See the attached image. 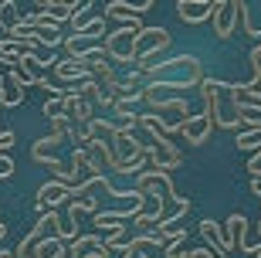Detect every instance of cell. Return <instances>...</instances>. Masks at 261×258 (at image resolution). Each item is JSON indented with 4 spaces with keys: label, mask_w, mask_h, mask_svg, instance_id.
Segmentation results:
<instances>
[{
    "label": "cell",
    "mask_w": 261,
    "mask_h": 258,
    "mask_svg": "<svg viewBox=\"0 0 261 258\" xmlns=\"http://www.w3.org/2000/svg\"><path fill=\"white\" fill-rule=\"evenodd\" d=\"M10 177H14V160L0 156V180H10Z\"/></svg>",
    "instance_id": "obj_28"
},
{
    "label": "cell",
    "mask_w": 261,
    "mask_h": 258,
    "mask_svg": "<svg viewBox=\"0 0 261 258\" xmlns=\"http://www.w3.org/2000/svg\"><path fill=\"white\" fill-rule=\"evenodd\" d=\"M200 234H203V241H207V248H211L214 255H231V241H227L224 224H217L214 218H207V221H200Z\"/></svg>",
    "instance_id": "obj_12"
},
{
    "label": "cell",
    "mask_w": 261,
    "mask_h": 258,
    "mask_svg": "<svg viewBox=\"0 0 261 258\" xmlns=\"http://www.w3.org/2000/svg\"><path fill=\"white\" fill-rule=\"evenodd\" d=\"M58 115H65V92L61 96H48V102H44V119H58Z\"/></svg>",
    "instance_id": "obj_23"
},
{
    "label": "cell",
    "mask_w": 261,
    "mask_h": 258,
    "mask_svg": "<svg viewBox=\"0 0 261 258\" xmlns=\"http://www.w3.org/2000/svg\"><path fill=\"white\" fill-rule=\"evenodd\" d=\"M251 191H254V194L261 197V177H258V180H251Z\"/></svg>",
    "instance_id": "obj_31"
},
{
    "label": "cell",
    "mask_w": 261,
    "mask_h": 258,
    "mask_svg": "<svg viewBox=\"0 0 261 258\" xmlns=\"http://www.w3.org/2000/svg\"><path fill=\"white\" fill-rule=\"evenodd\" d=\"M75 7H78V4H61V0H44V4H38L34 10H38V14H44V17H48L51 24H58V28H61L65 20H71V17H75Z\"/></svg>",
    "instance_id": "obj_17"
},
{
    "label": "cell",
    "mask_w": 261,
    "mask_h": 258,
    "mask_svg": "<svg viewBox=\"0 0 261 258\" xmlns=\"http://www.w3.org/2000/svg\"><path fill=\"white\" fill-rule=\"evenodd\" d=\"M136 191L143 194V197H160V201H173L176 191H173V177L163 170H153V167H146L133 183Z\"/></svg>",
    "instance_id": "obj_5"
},
{
    "label": "cell",
    "mask_w": 261,
    "mask_h": 258,
    "mask_svg": "<svg viewBox=\"0 0 261 258\" xmlns=\"http://www.w3.org/2000/svg\"><path fill=\"white\" fill-rule=\"evenodd\" d=\"M24 102V92H20L17 85H4V96H0V105H4V109H14V105H20Z\"/></svg>",
    "instance_id": "obj_25"
},
{
    "label": "cell",
    "mask_w": 261,
    "mask_h": 258,
    "mask_svg": "<svg viewBox=\"0 0 261 258\" xmlns=\"http://www.w3.org/2000/svg\"><path fill=\"white\" fill-rule=\"evenodd\" d=\"M184 163V153H180V146H173L170 139H149V167L153 170H176Z\"/></svg>",
    "instance_id": "obj_6"
},
{
    "label": "cell",
    "mask_w": 261,
    "mask_h": 258,
    "mask_svg": "<svg viewBox=\"0 0 261 258\" xmlns=\"http://www.w3.org/2000/svg\"><path fill=\"white\" fill-rule=\"evenodd\" d=\"M200 99H203V112L211 115L214 126H224V129H238L244 133V123H241V112L231 99V82H221V78H207L203 75L200 82Z\"/></svg>",
    "instance_id": "obj_1"
},
{
    "label": "cell",
    "mask_w": 261,
    "mask_h": 258,
    "mask_svg": "<svg viewBox=\"0 0 261 258\" xmlns=\"http://www.w3.org/2000/svg\"><path fill=\"white\" fill-rule=\"evenodd\" d=\"M61 143H65L61 136H41L38 143L31 146V156H34L38 163H51V160H55V150H58Z\"/></svg>",
    "instance_id": "obj_19"
},
{
    "label": "cell",
    "mask_w": 261,
    "mask_h": 258,
    "mask_svg": "<svg viewBox=\"0 0 261 258\" xmlns=\"http://www.w3.org/2000/svg\"><path fill=\"white\" fill-rule=\"evenodd\" d=\"M0 119H4V115H0ZM0 133H4V126H0Z\"/></svg>",
    "instance_id": "obj_36"
},
{
    "label": "cell",
    "mask_w": 261,
    "mask_h": 258,
    "mask_svg": "<svg viewBox=\"0 0 261 258\" xmlns=\"http://www.w3.org/2000/svg\"><path fill=\"white\" fill-rule=\"evenodd\" d=\"M58 231H61V218H58V210H48V214H41L38 224L20 238V245L14 248V255L17 258H41V245L48 238H58Z\"/></svg>",
    "instance_id": "obj_3"
},
{
    "label": "cell",
    "mask_w": 261,
    "mask_h": 258,
    "mask_svg": "<svg viewBox=\"0 0 261 258\" xmlns=\"http://www.w3.org/2000/svg\"><path fill=\"white\" fill-rule=\"evenodd\" d=\"M173 44V38H170V31L166 28H143L139 31V38H136V72H149L153 68V61L160 55H163L166 48Z\"/></svg>",
    "instance_id": "obj_2"
},
{
    "label": "cell",
    "mask_w": 261,
    "mask_h": 258,
    "mask_svg": "<svg viewBox=\"0 0 261 258\" xmlns=\"http://www.w3.org/2000/svg\"><path fill=\"white\" fill-rule=\"evenodd\" d=\"M224 231H227V241H231V251H238V255H244L248 251V218H244L241 210L238 214H231L227 218V224H224Z\"/></svg>",
    "instance_id": "obj_16"
},
{
    "label": "cell",
    "mask_w": 261,
    "mask_h": 258,
    "mask_svg": "<svg viewBox=\"0 0 261 258\" xmlns=\"http://www.w3.org/2000/svg\"><path fill=\"white\" fill-rule=\"evenodd\" d=\"M0 78H4V75H0Z\"/></svg>",
    "instance_id": "obj_37"
},
{
    "label": "cell",
    "mask_w": 261,
    "mask_h": 258,
    "mask_svg": "<svg viewBox=\"0 0 261 258\" xmlns=\"http://www.w3.org/2000/svg\"><path fill=\"white\" fill-rule=\"evenodd\" d=\"M176 17L184 24H203L214 17V4L211 0H180L176 4Z\"/></svg>",
    "instance_id": "obj_13"
},
{
    "label": "cell",
    "mask_w": 261,
    "mask_h": 258,
    "mask_svg": "<svg viewBox=\"0 0 261 258\" xmlns=\"http://www.w3.org/2000/svg\"><path fill=\"white\" fill-rule=\"evenodd\" d=\"M190 214V201H187L184 194H176L173 201L166 204L163 218H160V224H156V231H170V228H180V221Z\"/></svg>",
    "instance_id": "obj_15"
},
{
    "label": "cell",
    "mask_w": 261,
    "mask_h": 258,
    "mask_svg": "<svg viewBox=\"0 0 261 258\" xmlns=\"http://www.w3.org/2000/svg\"><path fill=\"white\" fill-rule=\"evenodd\" d=\"M48 170H51V177H55L58 183H68V187H71V177H68V163H61L58 156H55V160L48 163Z\"/></svg>",
    "instance_id": "obj_26"
},
{
    "label": "cell",
    "mask_w": 261,
    "mask_h": 258,
    "mask_svg": "<svg viewBox=\"0 0 261 258\" xmlns=\"http://www.w3.org/2000/svg\"><path fill=\"white\" fill-rule=\"evenodd\" d=\"M231 99H234V105H238L241 115H258L261 112V88H244L238 82V85H231Z\"/></svg>",
    "instance_id": "obj_14"
},
{
    "label": "cell",
    "mask_w": 261,
    "mask_h": 258,
    "mask_svg": "<svg viewBox=\"0 0 261 258\" xmlns=\"http://www.w3.org/2000/svg\"><path fill=\"white\" fill-rule=\"evenodd\" d=\"M119 258H149V255H143V251H133V248H129V251H122Z\"/></svg>",
    "instance_id": "obj_30"
},
{
    "label": "cell",
    "mask_w": 261,
    "mask_h": 258,
    "mask_svg": "<svg viewBox=\"0 0 261 258\" xmlns=\"http://www.w3.org/2000/svg\"><path fill=\"white\" fill-rule=\"evenodd\" d=\"M4 85H7V75H4V78H0V96H4Z\"/></svg>",
    "instance_id": "obj_34"
},
{
    "label": "cell",
    "mask_w": 261,
    "mask_h": 258,
    "mask_svg": "<svg viewBox=\"0 0 261 258\" xmlns=\"http://www.w3.org/2000/svg\"><path fill=\"white\" fill-rule=\"evenodd\" d=\"M58 258H75V255H71V251H68V248H65V251H61V255H58Z\"/></svg>",
    "instance_id": "obj_35"
},
{
    "label": "cell",
    "mask_w": 261,
    "mask_h": 258,
    "mask_svg": "<svg viewBox=\"0 0 261 258\" xmlns=\"http://www.w3.org/2000/svg\"><path fill=\"white\" fill-rule=\"evenodd\" d=\"M65 201H71V187H68V183H58V180H48L38 191L34 210H38V214H48V210H55L58 204H65Z\"/></svg>",
    "instance_id": "obj_9"
},
{
    "label": "cell",
    "mask_w": 261,
    "mask_h": 258,
    "mask_svg": "<svg viewBox=\"0 0 261 258\" xmlns=\"http://www.w3.org/2000/svg\"><path fill=\"white\" fill-rule=\"evenodd\" d=\"M234 146H238V150H254V153H258L261 150V126L258 129H244V133H238Z\"/></svg>",
    "instance_id": "obj_22"
},
{
    "label": "cell",
    "mask_w": 261,
    "mask_h": 258,
    "mask_svg": "<svg viewBox=\"0 0 261 258\" xmlns=\"http://www.w3.org/2000/svg\"><path fill=\"white\" fill-rule=\"evenodd\" d=\"M139 31H143V24H126V28L106 34V55H109V61L133 68L136 65V38H139Z\"/></svg>",
    "instance_id": "obj_4"
},
{
    "label": "cell",
    "mask_w": 261,
    "mask_h": 258,
    "mask_svg": "<svg viewBox=\"0 0 261 258\" xmlns=\"http://www.w3.org/2000/svg\"><path fill=\"white\" fill-rule=\"evenodd\" d=\"M7 231H10V228H7V224H0V241L7 238Z\"/></svg>",
    "instance_id": "obj_33"
},
{
    "label": "cell",
    "mask_w": 261,
    "mask_h": 258,
    "mask_svg": "<svg viewBox=\"0 0 261 258\" xmlns=\"http://www.w3.org/2000/svg\"><path fill=\"white\" fill-rule=\"evenodd\" d=\"M14 143H17L14 129H4V133H0V156H10V146Z\"/></svg>",
    "instance_id": "obj_27"
},
{
    "label": "cell",
    "mask_w": 261,
    "mask_h": 258,
    "mask_svg": "<svg viewBox=\"0 0 261 258\" xmlns=\"http://www.w3.org/2000/svg\"><path fill=\"white\" fill-rule=\"evenodd\" d=\"M68 251H71L75 258L95 255V251H102V234H78V241H71V245H68Z\"/></svg>",
    "instance_id": "obj_20"
},
{
    "label": "cell",
    "mask_w": 261,
    "mask_h": 258,
    "mask_svg": "<svg viewBox=\"0 0 261 258\" xmlns=\"http://www.w3.org/2000/svg\"><path fill=\"white\" fill-rule=\"evenodd\" d=\"M214 38L231 41L234 28H238V0H214Z\"/></svg>",
    "instance_id": "obj_7"
},
{
    "label": "cell",
    "mask_w": 261,
    "mask_h": 258,
    "mask_svg": "<svg viewBox=\"0 0 261 258\" xmlns=\"http://www.w3.org/2000/svg\"><path fill=\"white\" fill-rule=\"evenodd\" d=\"M51 72H55L61 82H75V85H82L85 78H92V75H88V68L82 65V61H75V58H58V65L51 68Z\"/></svg>",
    "instance_id": "obj_18"
},
{
    "label": "cell",
    "mask_w": 261,
    "mask_h": 258,
    "mask_svg": "<svg viewBox=\"0 0 261 258\" xmlns=\"http://www.w3.org/2000/svg\"><path fill=\"white\" fill-rule=\"evenodd\" d=\"M0 258H17L14 251H7V248H0Z\"/></svg>",
    "instance_id": "obj_32"
},
{
    "label": "cell",
    "mask_w": 261,
    "mask_h": 258,
    "mask_svg": "<svg viewBox=\"0 0 261 258\" xmlns=\"http://www.w3.org/2000/svg\"><path fill=\"white\" fill-rule=\"evenodd\" d=\"M92 102H98V105H106V109H112V105H116V96H112V92H106V88H98V96L92 99Z\"/></svg>",
    "instance_id": "obj_29"
},
{
    "label": "cell",
    "mask_w": 261,
    "mask_h": 258,
    "mask_svg": "<svg viewBox=\"0 0 261 258\" xmlns=\"http://www.w3.org/2000/svg\"><path fill=\"white\" fill-rule=\"evenodd\" d=\"M211 133H214V123H211V115L203 112V109H200V112H194L184 126H180V136L187 139V146H203Z\"/></svg>",
    "instance_id": "obj_10"
},
{
    "label": "cell",
    "mask_w": 261,
    "mask_h": 258,
    "mask_svg": "<svg viewBox=\"0 0 261 258\" xmlns=\"http://www.w3.org/2000/svg\"><path fill=\"white\" fill-rule=\"evenodd\" d=\"M65 119L71 126H88L92 119H95L92 102H88V99H82L75 88H68V92H65Z\"/></svg>",
    "instance_id": "obj_11"
},
{
    "label": "cell",
    "mask_w": 261,
    "mask_h": 258,
    "mask_svg": "<svg viewBox=\"0 0 261 258\" xmlns=\"http://www.w3.org/2000/svg\"><path fill=\"white\" fill-rule=\"evenodd\" d=\"M78 38H85V41H98V38H106V17L98 14V17H92L88 24H82V28L75 31Z\"/></svg>",
    "instance_id": "obj_21"
},
{
    "label": "cell",
    "mask_w": 261,
    "mask_h": 258,
    "mask_svg": "<svg viewBox=\"0 0 261 258\" xmlns=\"http://www.w3.org/2000/svg\"><path fill=\"white\" fill-rule=\"evenodd\" d=\"M58 238L65 241V245H71V241H78V218H61V231H58Z\"/></svg>",
    "instance_id": "obj_24"
},
{
    "label": "cell",
    "mask_w": 261,
    "mask_h": 258,
    "mask_svg": "<svg viewBox=\"0 0 261 258\" xmlns=\"http://www.w3.org/2000/svg\"><path fill=\"white\" fill-rule=\"evenodd\" d=\"M153 7V0H143V4H129V0H109L106 4V20H122V28L126 24H139V17H143L146 10Z\"/></svg>",
    "instance_id": "obj_8"
}]
</instances>
